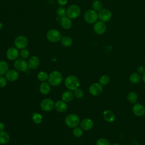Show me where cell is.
Segmentation results:
<instances>
[{
  "instance_id": "obj_1",
  "label": "cell",
  "mask_w": 145,
  "mask_h": 145,
  "mask_svg": "<svg viewBox=\"0 0 145 145\" xmlns=\"http://www.w3.org/2000/svg\"><path fill=\"white\" fill-rule=\"evenodd\" d=\"M66 87L70 91L75 90L79 87L80 83L78 78L74 75L67 76L65 80Z\"/></svg>"
},
{
  "instance_id": "obj_2",
  "label": "cell",
  "mask_w": 145,
  "mask_h": 145,
  "mask_svg": "<svg viewBox=\"0 0 145 145\" xmlns=\"http://www.w3.org/2000/svg\"><path fill=\"white\" fill-rule=\"evenodd\" d=\"M48 80L49 83L53 86H58L62 80V74L58 71H53L49 75Z\"/></svg>"
},
{
  "instance_id": "obj_3",
  "label": "cell",
  "mask_w": 145,
  "mask_h": 145,
  "mask_svg": "<svg viewBox=\"0 0 145 145\" xmlns=\"http://www.w3.org/2000/svg\"><path fill=\"white\" fill-rule=\"evenodd\" d=\"M81 9L80 7L76 5L73 4L70 5L67 9L66 14L67 16L70 19L77 18L80 14Z\"/></svg>"
},
{
  "instance_id": "obj_4",
  "label": "cell",
  "mask_w": 145,
  "mask_h": 145,
  "mask_svg": "<svg viewBox=\"0 0 145 145\" xmlns=\"http://www.w3.org/2000/svg\"><path fill=\"white\" fill-rule=\"evenodd\" d=\"M80 121V118L76 114H70L67 115L65 118V123L66 125L71 128H74L77 127L79 125Z\"/></svg>"
},
{
  "instance_id": "obj_5",
  "label": "cell",
  "mask_w": 145,
  "mask_h": 145,
  "mask_svg": "<svg viewBox=\"0 0 145 145\" xmlns=\"http://www.w3.org/2000/svg\"><path fill=\"white\" fill-rule=\"evenodd\" d=\"M84 18L87 23L95 24L99 18L98 14L93 10H88L85 12Z\"/></svg>"
},
{
  "instance_id": "obj_6",
  "label": "cell",
  "mask_w": 145,
  "mask_h": 145,
  "mask_svg": "<svg viewBox=\"0 0 145 145\" xmlns=\"http://www.w3.org/2000/svg\"><path fill=\"white\" fill-rule=\"evenodd\" d=\"M46 37L49 41L52 42H57L61 39V35L58 30L52 29L48 31Z\"/></svg>"
},
{
  "instance_id": "obj_7",
  "label": "cell",
  "mask_w": 145,
  "mask_h": 145,
  "mask_svg": "<svg viewBox=\"0 0 145 145\" xmlns=\"http://www.w3.org/2000/svg\"><path fill=\"white\" fill-rule=\"evenodd\" d=\"M28 44V40L27 38L23 35L17 36L14 40V45L16 48L22 49H24Z\"/></svg>"
},
{
  "instance_id": "obj_8",
  "label": "cell",
  "mask_w": 145,
  "mask_h": 145,
  "mask_svg": "<svg viewBox=\"0 0 145 145\" xmlns=\"http://www.w3.org/2000/svg\"><path fill=\"white\" fill-rule=\"evenodd\" d=\"M103 91V86L99 83H93L89 87V92L92 96H99Z\"/></svg>"
},
{
  "instance_id": "obj_9",
  "label": "cell",
  "mask_w": 145,
  "mask_h": 145,
  "mask_svg": "<svg viewBox=\"0 0 145 145\" xmlns=\"http://www.w3.org/2000/svg\"><path fill=\"white\" fill-rule=\"evenodd\" d=\"M14 67L19 71H25L28 70V63L24 59H18L14 62Z\"/></svg>"
},
{
  "instance_id": "obj_10",
  "label": "cell",
  "mask_w": 145,
  "mask_h": 145,
  "mask_svg": "<svg viewBox=\"0 0 145 145\" xmlns=\"http://www.w3.org/2000/svg\"><path fill=\"white\" fill-rule=\"evenodd\" d=\"M112 14L110 11L106 8H103L98 13V17L100 21L103 22H108L112 18Z\"/></svg>"
},
{
  "instance_id": "obj_11",
  "label": "cell",
  "mask_w": 145,
  "mask_h": 145,
  "mask_svg": "<svg viewBox=\"0 0 145 145\" xmlns=\"http://www.w3.org/2000/svg\"><path fill=\"white\" fill-rule=\"evenodd\" d=\"M40 106L41 108L44 111L49 112L54 107V101L50 99H45L41 101Z\"/></svg>"
},
{
  "instance_id": "obj_12",
  "label": "cell",
  "mask_w": 145,
  "mask_h": 145,
  "mask_svg": "<svg viewBox=\"0 0 145 145\" xmlns=\"http://www.w3.org/2000/svg\"><path fill=\"white\" fill-rule=\"evenodd\" d=\"M106 29L105 23L102 21L96 22L93 25V31L97 35H102L105 33Z\"/></svg>"
},
{
  "instance_id": "obj_13",
  "label": "cell",
  "mask_w": 145,
  "mask_h": 145,
  "mask_svg": "<svg viewBox=\"0 0 145 145\" xmlns=\"http://www.w3.org/2000/svg\"><path fill=\"white\" fill-rule=\"evenodd\" d=\"M132 111L136 116L141 117L145 114V107L140 103H136L133 106Z\"/></svg>"
},
{
  "instance_id": "obj_14",
  "label": "cell",
  "mask_w": 145,
  "mask_h": 145,
  "mask_svg": "<svg viewBox=\"0 0 145 145\" xmlns=\"http://www.w3.org/2000/svg\"><path fill=\"white\" fill-rule=\"evenodd\" d=\"M19 56V51L16 48L11 47L8 49L6 52L7 58L11 61H14L17 59Z\"/></svg>"
},
{
  "instance_id": "obj_15",
  "label": "cell",
  "mask_w": 145,
  "mask_h": 145,
  "mask_svg": "<svg viewBox=\"0 0 145 145\" xmlns=\"http://www.w3.org/2000/svg\"><path fill=\"white\" fill-rule=\"evenodd\" d=\"M5 76L6 79L8 81L14 82L18 79L19 74L18 71L15 70H10L7 71L5 74Z\"/></svg>"
},
{
  "instance_id": "obj_16",
  "label": "cell",
  "mask_w": 145,
  "mask_h": 145,
  "mask_svg": "<svg viewBox=\"0 0 145 145\" xmlns=\"http://www.w3.org/2000/svg\"><path fill=\"white\" fill-rule=\"evenodd\" d=\"M54 108L57 112L63 113L67 110V105L63 100H58L54 104Z\"/></svg>"
},
{
  "instance_id": "obj_17",
  "label": "cell",
  "mask_w": 145,
  "mask_h": 145,
  "mask_svg": "<svg viewBox=\"0 0 145 145\" xmlns=\"http://www.w3.org/2000/svg\"><path fill=\"white\" fill-rule=\"evenodd\" d=\"M93 122L90 118H84L80 122V127L84 130H89L92 128Z\"/></svg>"
},
{
  "instance_id": "obj_18",
  "label": "cell",
  "mask_w": 145,
  "mask_h": 145,
  "mask_svg": "<svg viewBox=\"0 0 145 145\" xmlns=\"http://www.w3.org/2000/svg\"><path fill=\"white\" fill-rule=\"evenodd\" d=\"M40 64V59L37 56H32L28 61V67L31 69H36Z\"/></svg>"
},
{
  "instance_id": "obj_19",
  "label": "cell",
  "mask_w": 145,
  "mask_h": 145,
  "mask_svg": "<svg viewBox=\"0 0 145 145\" xmlns=\"http://www.w3.org/2000/svg\"><path fill=\"white\" fill-rule=\"evenodd\" d=\"M103 118L108 122H113L115 120L114 114L110 110H105L103 113Z\"/></svg>"
},
{
  "instance_id": "obj_20",
  "label": "cell",
  "mask_w": 145,
  "mask_h": 145,
  "mask_svg": "<svg viewBox=\"0 0 145 145\" xmlns=\"http://www.w3.org/2000/svg\"><path fill=\"white\" fill-rule=\"evenodd\" d=\"M61 25L63 29H70L72 25V22L71 19L69 18L68 16L62 17L61 20Z\"/></svg>"
},
{
  "instance_id": "obj_21",
  "label": "cell",
  "mask_w": 145,
  "mask_h": 145,
  "mask_svg": "<svg viewBox=\"0 0 145 145\" xmlns=\"http://www.w3.org/2000/svg\"><path fill=\"white\" fill-rule=\"evenodd\" d=\"M74 96V95L72 91H71L70 90L66 91L62 95V99L63 101L68 103L70 102L73 99Z\"/></svg>"
},
{
  "instance_id": "obj_22",
  "label": "cell",
  "mask_w": 145,
  "mask_h": 145,
  "mask_svg": "<svg viewBox=\"0 0 145 145\" xmlns=\"http://www.w3.org/2000/svg\"><path fill=\"white\" fill-rule=\"evenodd\" d=\"M39 89L42 94L47 95L50 92L51 88L49 83H48L46 82H43L40 84Z\"/></svg>"
},
{
  "instance_id": "obj_23",
  "label": "cell",
  "mask_w": 145,
  "mask_h": 145,
  "mask_svg": "<svg viewBox=\"0 0 145 145\" xmlns=\"http://www.w3.org/2000/svg\"><path fill=\"white\" fill-rule=\"evenodd\" d=\"M10 140V136L8 134L6 131L0 132V144H7Z\"/></svg>"
},
{
  "instance_id": "obj_24",
  "label": "cell",
  "mask_w": 145,
  "mask_h": 145,
  "mask_svg": "<svg viewBox=\"0 0 145 145\" xmlns=\"http://www.w3.org/2000/svg\"><path fill=\"white\" fill-rule=\"evenodd\" d=\"M141 79L140 75L139 73L134 72L131 74L129 76V80L133 84L138 83Z\"/></svg>"
},
{
  "instance_id": "obj_25",
  "label": "cell",
  "mask_w": 145,
  "mask_h": 145,
  "mask_svg": "<svg viewBox=\"0 0 145 145\" xmlns=\"http://www.w3.org/2000/svg\"><path fill=\"white\" fill-rule=\"evenodd\" d=\"M8 69V65L5 61H0V75L6 74Z\"/></svg>"
},
{
  "instance_id": "obj_26",
  "label": "cell",
  "mask_w": 145,
  "mask_h": 145,
  "mask_svg": "<svg viewBox=\"0 0 145 145\" xmlns=\"http://www.w3.org/2000/svg\"><path fill=\"white\" fill-rule=\"evenodd\" d=\"M127 100L132 104H134L138 100V95L137 94L133 91L130 92L127 95Z\"/></svg>"
},
{
  "instance_id": "obj_27",
  "label": "cell",
  "mask_w": 145,
  "mask_h": 145,
  "mask_svg": "<svg viewBox=\"0 0 145 145\" xmlns=\"http://www.w3.org/2000/svg\"><path fill=\"white\" fill-rule=\"evenodd\" d=\"M61 42L62 45L65 47H69L72 44V40L70 37L65 36L61 39Z\"/></svg>"
},
{
  "instance_id": "obj_28",
  "label": "cell",
  "mask_w": 145,
  "mask_h": 145,
  "mask_svg": "<svg viewBox=\"0 0 145 145\" xmlns=\"http://www.w3.org/2000/svg\"><path fill=\"white\" fill-rule=\"evenodd\" d=\"M92 6L93 10L96 12L97 11L99 12L100 10L103 9V4L99 0H95V1H93L92 5Z\"/></svg>"
},
{
  "instance_id": "obj_29",
  "label": "cell",
  "mask_w": 145,
  "mask_h": 145,
  "mask_svg": "<svg viewBox=\"0 0 145 145\" xmlns=\"http://www.w3.org/2000/svg\"><path fill=\"white\" fill-rule=\"evenodd\" d=\"M49 75L45 71H40L37 74V79L41 82H45L48 79Z\"/></svg>"
},
{
  "instance_id": "obj_30",
  "label": "cell",
  "mask_w": 145,
  "mask_h": 145,
  "mask_svg": "<svg viewBox=\"0 0 145 145\" xmlns=\"http://www.w3.org/2000/svg\"><path fill=\"white\" fill-rule=\"evenodd\" d=\"M32 120L36 124H40L42 122V117L41 115L38 113H35L32 115Z\"/></svg>"
},
{
  "instance_id": "obj_31",
  "label": "cell",
  "mask_w": 145,
  "mask_h": 145,
  "mask_svg": "<svg viewBox=\"0 0 145 145\" xmlns=\"http://www.w3.org/2000/svg\"><path fill=\"white\" fill-rule=\"evenodd\" d=\"M110 81L109 77L106 75H102L99 79V83L102 86H106L107 85Z\"/></svg>"
},
{
  "instance_id": "obj_32",
  "label": "cell",
  "mask_w": 145,
  "mask_h": 145,
  "mask_svg": "<svg viewBox=\"0 0 145 145\" xmlns=\"http://www.w3.org/2000/svg\"><path fill=\"white\" fill-rule=\"evenodd\" d=\"M72 134L75 137L79 138L83 135V130L80 127H75L72 130Z\"/></svg>"
},
{
  "instance_id": "obj_33",
  "label": "cell",
  "mask_w": 145,
  "mask_h": 145,
  "mask_svg": "<svg viewBox=\"0 0 145 145\" xmlns=\"http://www.w3.org/2000/svg\"><path fill=\"white\" fill-rule=\"evenodd\" d=\"M66 11H67V10H66L65 7L62 6H61L58 7V8L57 10V14L59 16L62 18V17L65 16Z\"/></svg>"
},
{
  "instance_id": "obj_34",
  "label": "cell",
  "mask_w": 145,
  "mask_h": 145,
  "mask_svg": "<svg viewBox=\"0 0 145 145\" xmlns=\"http://www.w3.org/2000/svg\"><path fill=\"white\" fill-rule=\"evenodd\" d=\"M96 145H110L109 141L104 138H99L96 143Z\"/></svg>"
},
{
  "instance_id": "obj_35",
  "label": "cell",
  "mask_w": 145,
  "mask_h": 145,
  "mask_svg": "<svg viewBox=\"0 0 145 145\" xmlns=\"http://www.w3.org/2000/svg\"><path fill=\"white\" fill-rule=\"evenodd\" d=\"M74 95L76 99H82L83 97L84 92L82 89L77 88L75 90H74Z\"/></svg>"
},
{
  "instance_id": "obj_36",
  "label": "cell",
  "mask_w": 145,
  "mask_h": 145,
  "mask_svg": "<svg viewBox=\"0 0 145 145\" xmlns=\"http://www.w3.org/2000/svg\"><path fill=\"white\" fill-rule=\"evenodd\" d=\"M20 56L23 59H27L28 58L29 56V52L28 51V49L24 48V49H22L20 51Z\"/></svg>"
},
{
  "instance_id": "obj_37",
  "label": "cell",
  "mask_w": 145,
  "mask_h": 145,
  "mask_svg": "<svg viewBox=\"0 0 145 145\" xmlns=\"http://www.w3.org/2000/svg\"><path fill=\"white\" fill-rule=\"evenodd\" d=\"M7 84L6 78L3 76H0V88H3Z\"/></svg>"
},
{
  "instance_id": "obj_38",
  "label": "cell",
  "mask_w": 145,
  "mask_h": 145,
  "mask_svg": "<svg viewBox=\"0 0 145 145\" xmlns=\"http://www.w3.org/2000/svg\"><path fill=\"white\" fill-rule=\"evenodd\" d=\"M137 71L139 74H143L145 72V67L143 66H139L137 68Z\"/></svg>"
},
{
  "instance_id": "obj_39",
  "label": "cell",
  "mask_w": 145,
  "mask_h": 145,
  "mask_svg": "<svg viewBox=\"0 0 145 145\" xmlns=\"http://www.w3.org/2000/svg\"><path fill=\"white\" fill-rule=\"evenodd\" d=\"M58 4L60 6H64L67 3V0H57Z\"/></svg>"
},
{
  "instance_id": "obj_40",
  "label": "cell",
  "mask_w": 145,
  "mask_h": 145,
  "mask_svg": "<svg viewBox=\"0 0 145 145\" xmlns=\"http://www.w3.org/2000/svg\"><path fill=\"white\" fill-rule=\"evenodd\" d=\"M4 129H5V125L3 124V123L0 122V132L3 131Z\"/></svg>"
},
{
  "instance_id": "obj_41",
  "label": "cell",
  "mask_w": 145,
  "mask_h": 145,
  "mask_svg": "<svg viewBox=\"0 0 145 145\" xmlns=\"http://www.w3.org/2000/svg\"><path fill=\"white\" fill-rule=\"evenodd\" d=\"M142 79L143 80V82L145 83V72L142 75Z\"/></svg>"
},
{
  "instance_id": "obj_42",
  "label": "cell",
  "mask_w": 145,
  "mask_h": 145,
  "mask_svg": "<svg viewBox=\"0 0 145 145\" xmlns=\"http://www.w3.org/2000/svg\"><path fill=\"white\" fill-rule=\"evenodd\" d=\"M2 26H3V25H2V24L0 22V30L2 28Z\"/></svg>"
},
{
  "instance_id": "obj_43",
  "label": "cell",
  "mask_w": 145,
  "mask_h": 145,
  "mask_svg": "<svg viewBox=\"0 0 145 145\" xmlns=\"http://www.w3.org/2000/svg\"><path fill=\"white\" fill-rule=\"evenodd\" d=\"M112 145H120V144H118V143H113V144H112Z\"/></svg>"
},
{
  "instance_id": "obj_44",
  "label": "cell",
  "mask_w": 145,
  "mask_h": 145,
  "mask_svg": "<svg viewBox=\"0 0 145 145\" xmlns=\"http://www.w3.org/2000/svg\"><path fill=\"white\" fill-rule=\"evenodd\" d=\"M24 145H29V144H24Z\"/></svg>"
}]
</instances>
